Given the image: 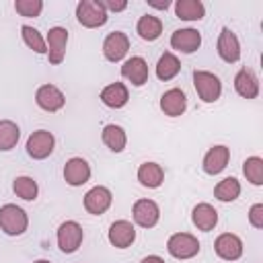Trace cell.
<instances>
[{
	"instance_id": "obj_1",
	"label": "cell",
	"mask_w": 263,
	"mask_h": 263,
	"mask_svg": "<svg viewBox=\"0 0 263 263\" xmlns=\"http://www.w3.org/2000/svg\"><path fill=\"white\" fill-rule=\"evenodd\" d=\"M27 226H29V218H27L23 208H18L14 203H6L0 208V228L8 236L23 234L27 230Z\"/></svg>"
},
{
	"instance_id": "obj_2",
	"label": "cell",
	"mask_w": 263,
	"mask_h": 263,
	"mask_svg": "<svg viewBox=\"0 0 263 263\" xmlns=\"http://www.w3.org/2000/svg\"><path fill=\"white\" fill-rule=\"evenodd\" d=\"M76 18L82 27L95 29V27H103L109 18V12L103 8L101 0H80L76 6Z\"/></svg>"
},
{
	"instance_id": "obj_3",
	"label": "cell",
	"mask_w": 263,
	"mask_h": 263,
	"mask_svg": "<svg viewBox=\"0 0 263 263\" xmlns=\"http://www.w3.org/2000/svg\"><path fill=\"white\" fill-rule=\"evenodd\" d=\"M193 86L203 103H214L222 95V82L216 74L208 70H195L193 72Z\"/></svg>"
},
{
	"instance_id": "obj_4",
	"label": "cell",
	"mask_w": 263,
	"mask_h": 263,
	"mask_svg": "<svg viewBox=\"0 0 263 263\" xmlns=\"http://www.w3.org/2000/svg\"><path fill=\"white\" fill-rule=\"evenodd\" d=\"M166 251L175 259H191L199 253V240L189 232H177L166 240Z\"/></svg>"
},
{
	"instance_id": "obj_5",
	"label": "cell",
	"mask_w": 263,
	"mask_h": 263,
	"mask_svg": "<svg viewBox=\"0 0 263 263\" xmlns=\"http://www.w3.org/2000/svg\"><path fill=\"white\" fill-rule=\"evenodd\" d=\"M55 148V138L47 129H37L27 138V154L35 160L47 158Z\"/></svg>"
},
{
	"instance_id": "obj_6",
	"label": "cell",
	"mask_w": 263,
	"mask_h": 263,
	"mask_svg": "<svg viewBox=\"0 0 263 263\" xmlns=\"http://www.w3.org/2000/svg\"><path fill=\"white\" fill-rule=\"evenodd\" d=\"M82 238H84V232H82V226L78 222L66 220V222L60 224V228H58V247L64 253L78 251V247L82 245Z\"/></svg>"
},
{
	"instance_id": "obj_7",
	"label": "cell",
	"mask_w": 263,
	"mask_h": 263,
	"mask_svg": "<svg viewBox=\"0 0 263 263\" xmlns=\"http://www.w3.org/2000/svg\"><path fill=\"white\" fill-rule=\"evenodd\" d=\"M35 103H37L43 111L55 113V111H60V109L66 105V97H64V92H62L55 84H43V86H39L37 92H35Z\"/></svg>"
},
{
	"instance_id": "obj_8",
	"label": "cell",
	"mask_w": 263,
	"mask_h": 263,
	"mask_svg": "<svg viewBox=\"0 0 263 263\" xmlns=\"http://www.w3.org/2000/svg\"><path fill=\"white\" fill-rule=\"evenodd\" d=\"M111 201H113L111 191L107 187H103V185H97V187L86 191V195H84V210L88 214H92V216H101V214H105L111 208Z\"/></svg>"
},
{
	"instance_id": "obj_9",
	"label": "cell",
	"mask_w": 263,
	"mask_h": 263,
	"mask_svg": "<svg viewBox=\"0 0 263 263\" xmlns=\"http://www.w3.org/2000/svg\"><path fill=\"white\" fill-rule=\"evenodd\" d=\"M66 43H68V31L64 27H51L47 33V58L49 64L58 66L62 64L66 55Z\"/></svg>"
},
{
	"instance_id": "obj_10",
	"label": "cell",
	"mask_w": 263,
	"mask_h": 263,
	"mask_svg": "<svg viewBox=\"0 0 263 263\" xmlns=\"http://www.w3.org/2000/svg\"><path fill=\"white\" fill-rule=\"evenodd\" d=\"M127 49H129V39L125 33L121 31H113L105 37L103 41V53L109 62H119L127 55Z\"/></svg>"
},
{
	"instance_id": "obj_11",
	"label": "cell",
	"mask_w": 263,
	"mask_h": 263,
	"mask_svg": "<svg viewBox=\"0 0 263 263\" xmlns=\"http://www.w3.org/2000/svg\"><path fill=\"white\" fill-rule=\"evenodd\" d=\"M216 47H218V55H220L224 62L234 64V62L240 60V43H238V37H236L234 31H230L228 27H222Z\"/></svg>"
},
{
	"instance_id": "obj_12",
	"label": "cell",
	"mask_w": 263,
	"mask_h": 263,
	"mask_svg": "<svg viewBox=\"0 0 263 263\" xmlns=\"http://www.w3.org/2000/svg\"><path fill=\"white\" fill-rule=\"evenodd\" d=\"M132 216H134V222L142 228H152L156 226L158 218H160V210L156 205V201L152 199H138L134 203V210H132Z\"/></svg>"
},
{
	"instance_id": "obj_13",
	"label": "cell",
	"mask_w": 263,
	"mask_h": 263,
	"mask_svg": "<svg viewBox=\"0 0 263 263\" xmlns=\"http://www.w3.org/2000/svg\"><path fill=\"white\" fill-rule=\"evenodd\" d=\"M214 249H216V255L220 259H224V261H236L242 255V240L236 234H232V232H224V234H220L216 238Z\"/></svg>"
},
{
	"instance_id": "obj_14",
	"label": "cell",
	"mask_w": 263,
	"mask_h": 263,
	"mask_svg": "<svg viewBox=\"0 0 263 263\" xmlns=\"http://www.w3.org/2000/svg\"><path fill=\"white\" fill-rule=\"evenodd\" d=\"M171 45L177 49V51H183V53H193L199 49L201 45V33L197 29H177L173 31L171 35Z\"/></svg>"
},
{
	"instance_id": "obj_15",
	"label": "cell",
	"mask_w": 263,
	"mask_h": 263,
	"mask_svg": "<svg viewBox=\"0 0 263 263\" xmlns=\"http://www.w3.org/2000/svg\"><path fill=\"white\" fill-rule=\"evenodd\" d=\"M64 179H66V183L72 185V187L84 185V183L90 179V164H88L84 158H80V156L70 158V160L66 162V166H64Z\"/></svg>"
},
{
	"instance_id": "obj_16",
	"label": "cell",
	"mask_w": 263,
	"mask_h": 263,
	"mask_svg": "<svg viewBox=\"0 0 263 263\" xmlns=\"http://www.w3.org/2000/svg\"><path fill=\"white\" fill-rule=\"evenodd\" d=\"M148 74H150V72H148V64H146V60L140 58V55H134V58L125 60L123 66H121V76L127 78L134 86L146 84V82H148Z\"/></svg>"
},
{
	"instance_id": "obj_17",
	"label": "cell",
	"mask_w": 263,
	"mask_h": 263,
	"mask_svg": "<svg viewBox=\"0 0 263 263\" xmlns=\"http://www.w3.org/2000/svg\"><path fill=\"white\" fill-rule=\"evenodd\" d=\"M234 90L242 99H257L259 95V78L251 68H240L234 76Z\"/></svg>"
},
{
	"instance_id": "obj_18",
	"label": "cell",
	"mask_w": 263,
	"mask_h": 263,
	"mask_svg": "<svg viewBox=\"0 0 263 263\" xmlns=\"http://www.w3.org/2000/svg\"><path fill=\"white\" fill-rule=\"evenodd\" d=\"M136 240V228L127 220H117L109 228V242L117 249H127Z\"/></svg>"
},
{
	"instance_id": "obj_19",
	"label": "cell",
	"mask_w": 263,
	"mask_h": 263,
	"mask_svg": "<svg viewBox=\"0 0 263 263\" xmlns=\"http://www.w3.org/2000/svg\"><path fill=\"white\" fill-rule=\"evenodd\" d=\"M160 109L168 117H179L187 109V97L181 88H171L160 97Z\"/></svg>"
},
{
	"instance_id": "obj_20",
	"label": "cell",
	"mask_w": 263,
	"mask_h": 263,
	"mask_svg": "<svg viewBox=\"0 0 263 263\" xmlns=\"http://www.w3.org/2000/svg\"><path fill=\"white\" fill-rule=\"evenodd\" d=\"M230 160V150L226 146H212L203 156V171L208 175H218L226 168Z\"/></svg>"
},
{
	"instance_id": "obj_21",
	"label": "cell",
	"mask_w": 263,
	"mask_h": 263,
	"mask_svg": "<svg viewBox=\"0 0 263 263\" xmlns=\"http://www.w3.org/2000/svg\"><path fill=\"white\" fill-rule=\"evenodd\" d=\"M191 222L197 230H203V232H210L216 228L218 224V212L210 205V203H197L191 212Z\"/></svg>"
},
{
	"instance_id": "obj_22",
	"label": "cell",
	"mask_w": 263,
	"mask_h": 263,
	"mask_svg": "<svg viewBox=\"0 0 263 263\" xmlns=\"http://www.w3.org/2000/svg\"><path fill=\"white\" fill-rule=\"evenodd\" d=\"M101 101L111 109H121L129 101V90L123 82H111L101 90Z\"/></svg>"
},
{
	"instance_id": "obj_23",
	"label": "cell",
	"mask_w": 263,
	"mask_h": 263,
	"mask_svg": "<svg viewBox=\"0 0 263 263\" xmlns=\"http://www.w3.org/2000/svg\"><path fill=\"white\" fill-rule=\"evenodd\" d=\"M138 181L148 189H156L164 181V171L158 162H142L138 166Z\"/></svg>"
},
{
	"instance_id": "obj_24",
	"label": "cell",
	"mask_w": 263,
	"mask_h": 263,
	"mask_svg": "<svg viewBox=\"0 0 263 263\" xmlns=\"http://www.w3.org/2000/svg\"><path fill=\"white\" fill-rule=\"evenodd\" d=\"M175 14L177 18H183V21H201L205 14V6L199 0H177Z\"/></svg>"
},
{
	"instance_id": "obj_25",
	"label": "cell",
	"mask_w": 263,
	"mask_h": 263,
	"mask_svg": "<svg viewBox=\"0 0 263 263\" xmlns=\"http://www.w3.org/2000/svg\"><path fill=\"white\" fill-rule=\"evenodd\" d=\"M105 146L113 152H121L127 144V136H125V129L121 125H115V123H109L103 127V134H101Z\"/></svg>"
},
{
	"instance_id": "obj_26",
	"label": "cell",
	"mask_w": 263,
	"mask_h": 263,
	"mask_svg": "<svg viewBox=\"0 0 263 263\" xmlns=\"http://www.w3.org/2000/svg\"><path fill=\"white\" fill-rule=\"evenodd\" d=\"M136 31L138 35L144 39V41H154L160 37L162 33V21L158 16H152V14H144L140 16L138 25H136Z\"/></svg>"
},
{
	"instance_id": "obj_27",
	"label": "cell",
	"mask_w": 263,
	"mask_h": 263,
	"mask_svg": "<svg viewBox=\"0 0 263 263\" xmlns=\"http://www.w3.org/2000/svg\"><path fill=\"white\" fill-rule=\"evenodd\" d=\"M179 72H181V62H179V58H177L173 51H164V53L158 58L156 76H158L160 80H171V78H175Z\"/></svg>"
},
{
	"instance_id": "obj_28",
	"label": "cell",
	"mask_w": 263,
	"mask_h": 263,
	"mask_svg": "<svg viewBox=\"0 0 263 263\" xmlns=\"http://www.w3.org/2000/svg\"><path fill=\"white\" fill-rule=\"evenodd\" d=\"M214 195H216L218 201H224V203L234 201V199L240 195V183H238V179H236V177H226V179H222V181L214 187Z\"/></svg>"
},
{
	"instance_id": "obj_29",
	"label": "cell",
	"mask_w": 263,
	"mask_h": 263,
	"mask_svg": "<svg viewBox=\"0 0 263 263\" xmlns=\"http://www.w3.org/2000/svg\"><path fill=\"white\" fill-rule=\"evenodd\" d=\"M18 138H21L18 125L14 121H10V119H2L0 121V150L2 152L12 150L16 146V142H18Z\"/></svg>"
},
{
	"instance_id": "obj_30",
	"label": "cell",
	"mask_w": 263,
	"mask_h": 263,
	"mask_svg": "<svg viewBox=\"0 0 263 263\" xmlns=\"http://www.w3.org/2000/svg\"><path fill=\"white\" fill-rule=\"evenodd\" d=\"M12 189H14V193H16L21 199H25V201H33V199L37 197V193H39V187H37L35 179H33V177H25V175L14 179Z\"/></svg>"
},
{
	"instance_id": "obj_31",
	"label": "cell",
	"mask_w": 263,
	"mask_h": 263,
	"mask_svg": "<svg viewBox=\"0 0 263 263\" xmlns=\"http://www.w3.org/2000/svg\"><path fill=\"white\" fill-rule=\"evenodd\" d=\"M21 35H23V41L27 43L29 49H33L35 53H47L45 39L41 37V33L37 29H33L31 25H23L21 27Z\"/></svg>"
},
{
	"instance_id": "obj_32",
	"label": "cell",
	"mask_w": 263,
	"mask_h": 263,
	"mask_svg": "<svg viewBox=\"0 0 263 263\" xmlns=\"http://www.w3.org/2000/svg\"><path fill=\"white\" fill-rule=\"evenodd\" d=\"M242 173L247 181L253 185H263V158L261 156H249L242 164Z\"/></svg>"
},
{
	"instance_id": "obj_33",
	"label": "cell",
	"mask_w": 263,
	"mask_h": 263,
	"mask_svg": "<svg viewBox=\"0 0 263 263\" xmlns=\"http://www.w3.org/2000/svg\"><path fill=\"white\" fill-rule=\"evenodd\" d=\"M14 10L21 16H39L43 10V2L41 0H16Z\"/></svg>"
},
{
	"instance_id": "obj_34",
	"label": "cell",
	"mask_w": 263,
	"mask_h": 263,
	"mask_svg": "<svg viewBox=\"0 0 263 263\" xmlns=\"http://www.w3.org/2000/svg\"><path fill=\"white\" fill-rule=\"evenodd\" d=\"M249 222L255 228H263V203H255L249 210Z\"/></svg>"
},
{
	"instance_id": "obj_35",
	"label": "cell",
	"mask_w": 263,
	"mask_h": 263,
	"mask_svg": "<svg viewBox=\"0 0 263 263\" xmlns=\"http://www.w3.org/2000/svg\"><path fill=\"white\" fill-rule=\"evenodd\" d=\"M101 4H103V8L109 12H121V10H125L127 8V2L125 0H101Z\"/></svg>"
},
{
	"instance_id": "obj_36",
	"label": "cell",
	"mask_w": 263,
	"mask_h": 263,
	"mask_svg": "<svg viewBox=\"0 0 263 263\" xmlns=\"http://www.w3.org/2000/svg\"><path fill=\"white\" fill-rule=\"evenodd\" d=\"M148 4H150L152 8H158V10H166V8L171 6V2H168V0H164V2H154V0H148Z\"/></svg>"
},
{
	"instance_id": "obj_37",
	"label": "cell",
	"mask_w": 263,
	"mask_h": 263,
	"mask_svg": "<svg viewBox=\"0 0 263 263\" xmlns=\"http://www.w3.org/2000/svg\"><path fill=\"white\" fill-rule=\"evenodd\" d=\"M140 263H164V259L158 257V255H148V257H144Z\"/></svg>"
},
{
	"instance_id": "obj_38",
	"label": "cell",
	"mask_w": 263,
	"mask_h": 263,
	"mask_svg": "<svg viewBox=\"0 0 263 263\" xmlns=\"http://www.w3.org/2000/svg\"><path fill=\"white\" fill-rule=\"evenodd\" d=\"M35 263H49L47 259H39V261H35Z\"/></svg>"
}]
</instances>
